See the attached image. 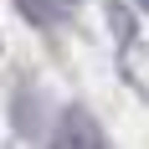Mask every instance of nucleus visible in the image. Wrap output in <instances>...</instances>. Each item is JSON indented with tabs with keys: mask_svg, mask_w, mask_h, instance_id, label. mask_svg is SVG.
<instances>
[{
	"mask_svg": "<svg viewBox=\"0 0 149 149\" xmlns=\"http://www.w3.org/2000/svg\"><path fill=\"white\" fill-rule=\"evenodd\" d=\"M15 10L26 21H36V26H57L67 15V0H15Z\"/></svg>",
	"mask_w": 149,
	"mask_h": 149,
	"instance_id": "nucleus-1",
	"label": "nucleus"
},
{
	"mask_svg": "<svg viewBox=\"0 0 149 149\" xmlns=\"http://www.w3.org/2000/svg\"><path fill=\"white\" fill-rule=\"evenodd\" d=\"M57 139H62V144H103V134L88 123V113H67V123H62Z\"/></svg>",
	"mask_w": 149,
	"mask_h": 149,
	"instance_id": "nucleus-2",
	"label": "nucleus"
},
{
	"mask_svg": "<svg viewBox=\"0 0 149 149\" xmlns=\"http://www.w3.org/2000/svg\"><path fill=\"white\" fill-rule=\"evenodd\" d=\"M134 5H139V10H149V0H134Z\"/></svg>",
	"mask_w": 149,
	"mask_h": 149,
	"instance_id": "nucleus-3",
	"label": "nucleus"
}]
</instances>
